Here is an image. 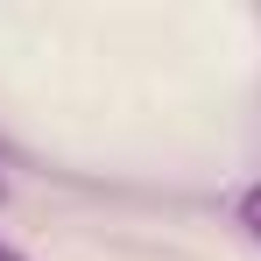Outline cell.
<instances>
[{
    "mask_svg": "<svg viewBox=\"0 0 261 261\" xmlns=\"http://www.w3.org/2000/svg\"><path fill=\"white\" fill-rule=\"evenodd\" d=\"M240 226H247V240L261 247V176L247 184V191H240Z\"/></svg>",
    "mask_w": 261,
    "mask_h": 261,
    "instance_id": "1",
    "label": "cell"
},
{
    "mask_svg": "<svg viewBox=\"0 0 261 261\" xmlns=\"http://www.w3.org/2000/svg\"><path fill=\"white\" fill-rule=\"evenodd\" d=\"M0 261H29V254H14V247H7V240H0Z\"/></svg>",
    "mask_w": 261,
    "mask_h": 261,
    "instance_id": "2",
    "label": "cell"
}]
</instances>
